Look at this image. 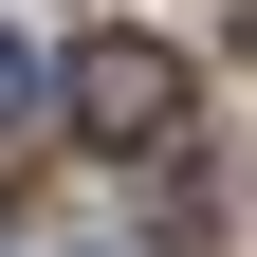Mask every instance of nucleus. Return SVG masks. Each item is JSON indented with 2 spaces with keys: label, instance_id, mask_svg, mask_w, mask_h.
Returning <instances> with one entry per match:
<instances>
[{
  "label": "nucleus",
  "instance_id": "1",
  "mask_svg": "<svg viewBox=\"0 0 257 257\" xmlns=\"http://www.w3.org/2000/svg\"><path fill=\"white\" fill-rule=\"evenodd\" d=\"M55 110H74L92 147H184V55L110 19V37H74V74H55Z\"/></svg>",
  "mask_w": 257,
  "mask_h": 257
},
{
  "label": "nucleus",
  "instance_id": "2",
  "mask_svg": "<svg viewBox=\"0 0 257 257\" xmlns=\"http://www.w3.org/2000/svg\"><path fill=\"white\" fill-rule=\"evenodd\" d=\"M37 92H55V74H37V55H19V37H0V128H19V110H37Z\"/></svg>",
  "mask_w": 257,
  "mask_h": 257
}]
</instances>
